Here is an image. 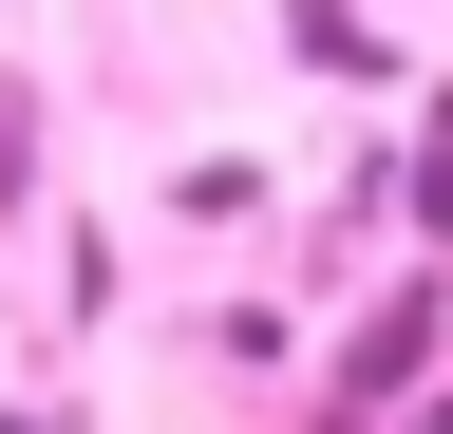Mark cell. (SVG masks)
Returning a JSON list of instances; mask_svg holds the SVG:
<instances>
[{"label":"cell","instance_id":"obj_2","mask_svg":"<svg viewBox=\"0 0 453 434\" xmlns=\"http://www.w3.org/2000/svg\"><path fill=\"white\" fill-rule=\"evenodd\" d=\"M283 38H303V76H396V57H378V19H359V0H283Z\"/></svg>","mask_w":453,"mask_h":434},{"label":"cell","instance_id":"obj_4","mask_svg":"<svg viewBox=\"0 0 453 434\" xmlns=\"http://www.w3.org/2000/svg\"><path fill=\"white\" fill-rule=\"evenodd\" d=\"M19 171H38V95L0 76V208H19Z\"/></svg>","mask_w":453,"mask_h":434},{"label":"cell","instance_id":"obj_5","mask_svg":"<svg viewBox=\"0 0 453 434\" xmlns=\"http://www.w3.org/2000/svg\"><path fill=\"white\" fill-rule=\"evenodd\" d=\"M0 434H38V415H0Z\"/></svg>","mask_w":453,"mask_h":434},{"label":"cell","instance_id":"obj_3","mask_svg":"<svg viewBox=\"0 0 453 434\" xmlns=\"http://www.w3.org/2000/svg\"><path fill=\"white\" fill-rule=\"evenodd\" d=\"M416 227H434V246H453V114H434V133H416Z\"/></svg>","mask_w":453,"mask_h":434},{"label":"cell","instance_id":"obj_1","mask_svg":"<svg viewBox=\"0 0 453 434\" xmlns=\"http://www.w3.org/2000/svg\"><path fill=\"white\" fill-rule=\"evenodd\" d=\"M434 321H453L434 284H396V302L359 321V340H340V397H416V377H434Z\"/></svg>","mask_w":453,"mask_h":434}]
</instances>
